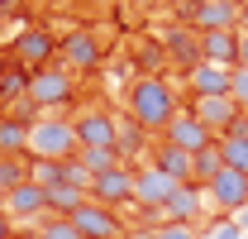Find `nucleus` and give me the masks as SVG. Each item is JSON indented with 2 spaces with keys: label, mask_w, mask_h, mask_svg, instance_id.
Returning a JSON list of instances; mask_svg holds the SVG:
<instances>
[{
  "label": "nucleus",
  "mask_w": 248,
  "mask_h": 239,
  "mask_svg": "<svg viewBox=\"0 0 248 239\" xmlns=\"http://www.w3.org/2000/svg\"><path fill=\"white\" fill-rule=\"evenodd\" d=\"M177 91L167 77H139L134 86H129V120L139 124V129H148V134H167V124L177 120Z\"/></svg>",
  "instance_id": "f257e3e1"
},
{
  "label": "nucleus",
  "mask_w": 248,
  "mask_h": 239,
  "mask_svg": "<svg viewBox=\"0 0 248 239\" xmlns=\"http://www.w3.org/2000/svg\"><path fill=\"white\" fill-rule=\"evenodd\" d=\"M77 124L72 120H33L29 124V158H48V163H67V158H77Z\"/></svg>",
  "instance_id": "f03ea898"
},
{
  "label": "nucleus",
  "mask_w": 248,
  "mask_h": 239,
  "mask_svg": "<svg viewBox=\"0 0 248 239\" xmlns=\"http://www.w3.org/2000/svg\"><path fill=\"white\" fill-rule=\"evenodd\" d=\"M67 220L77 225V235H81V239H124V220H120L110 206H100V201L77 206Z\"/></svg>",
  "instance_id": "7ed1b4c3"
},
{
  "label": "nucleus",
  "mask_w": 248,
  "mask_h": 239,
  "mask_svg": "<svg viewBox=\"0 0 248 239\" xmlns=\"http://www.w3.org/2000/svg\"><path fill=\"white\" fill-rule=\"evenodd\" d=\"M205 201H210V210H219V215L244 210V206H248V172L224 168L215 182H205Z\"/></svg>",
  "instance_id": "20e7f679"
},
{
  "label": "nucleus",
  "mask_w": 248,
  "mask_h": 239,
  "mask_svg": "<svg viewBox=\"0 0 248 239\" xmlns=\"http://www.w3.org/2000/svg\"><path fill=\"white\" fill-rule=\"evenodd\" d=\"M72 91H77V82L62 67H38V72H29V105H67Z\"/></svg>",
  "instance_id": "39448f33"
},
{
  "label": "nucleus",
  "mask_w": 248,
  "mask_h": 239,
  "mask_svg": "<svg viewBox=\"0 0 248 239\" xmlns=\"http://www.w3.org/2000/svg\"><path fill=\"white\" fill-rule=\"evenodd\" d=\"M72 124H77V144H81V149H120V120L115 115H105V110H81Z\"/></svg>",
  "instance_id": "423d86ee"
},
{
  "label": "nucleus",
  "mask_w": 248,
  "mask_h": 239,
  "mask_svg": "<svg viewBox=\"0 0 248 239\" xmlns=\"http://www.w3.org/2000/svg\"><path fill=\"white\" fill-rule=\"evenodd\" d=\"M177 187H182L177 177H167L162 168L148 163V168H139V172H134V201H139L143 210H162L167 201H172V191H177Z\"/></svg>",
  "instance_id": "0eeeda50"
},
{
  "label": "nucleus",
  "mask_w": 248,
  "mask_h": 239,
  "mask_svg": "<svg viewBox=\"0 0 248 239\" xmlns=\"http://www.w3.org/2000/svg\"><path fill=\"white\" fill-rule=\"evenodd\" d=\"M91 201H100V206H110V210H120L124 201H134V168L120 163V168L100 172V177L91 182Z\"/></svg>",
  "instance_id": "6e6552de"
},
{
  "label": "nucleus",
  "mask_w": 248,
  "mask_h": 239,
  "mask_svg": "<svg viewBox=\"0 0 248 239\" xmlns=\"http://www.w3.org/2000/svg\"><path fill=\"white\" fill-rule=\"evenodd\" d=\"M162 139H167L172 149L191 153V158H196V153H201V149H210V144H215V134H210V129H205L201 120L191 115V110H177V120L167 124V134H162Z\"/></svg>",
  "instance_id": "1a4fd4ad"
},
{
  "label": "nucleus",
  "mask_w": 248,
  "mask_h": 239,
  "mask_svg": "<svg viewBox=\"0 0 248 239\" xmlns=\"http://www.w3.org/2000/svg\"><path fill=\"white\" fill-rule=\"evenodd\" d=\"M191 115L201 120L210 134H229V129L244 120V110H239L229 96H201V101H191Z\"/></svg>",
  "instance_id": "9d476101"
},
{
  "label": "nucleus",
  "mask_w": 248,
  "mask_h": 239,
  "mask_svg": "<svg viewBox=\"0 0 248 239\" xmlns=\"http://www.w3.org/2000/svg\"><path fill=\"white\" fill-rule=\"evenodd\" d=\"M0 210L10 215V220H48V191L38 187V182H24V187H15L10 196H0Z\"/></svg>",
  "instance_id": "9b49d317"
},
{
  "label": "nucleus",
  "mask_w": 248,
  "mask_h": 239,
  "mask_svg": "<svg viewBox=\"0 0 248 239\" xmlns=\"http://www.w3.org/2000/svg\"><path fill=\"white\" fill-rule=\"evenodd\" d=\"M167 220H177V225H196L205 210H210V201H205V187H196V182H182L177 191H172V201H167Z\"/></svg>",
  "instance_id": "f8f14e48"
},
{
  "label": "nucleus",
  "mask_w": 248,
  "mask_h": 239,
  "mask_svg": "<svg viewBox=\"0 0 248 239\" xmlns=\"http://www.w3.org/2000/svg\"><path fill=\"white\" fill-rule=\"evenodd\" d=\"M191 24H196V34L239 29V5H234V0H201V5L191 10Z\"/></svg>",
  "instance_id": "ddd939ff"
},
{
  "label": "nucleus",
  "mask_w": 248,
  "mask_h": 239,
  "mask_svg": "<svg viewBox=\"0 0 248 239\" xmlns=\"http://www.w3.org/2000/svg\"><path fill=\"white\" fill-rule=\"evenodd\" d=\"M229 77H234V67L196 62V67L186 72V86H191V96H196V101H201V96H229Z\"/></svg>",
  "instance_id": "4468645a"
},
{
  "label": "nucleus",
  "mask_w": 248,
  "mask_h": 239,
  "mask_svg": "<svg viewBox=\"0 0 248 239\" xmlns=\"http://www.w3.org/2000/svg\"><path fill=\"white\" fill-rule=\"evenodd\" d=\"M58 53V43H53V34L48 29H24L19 38H15V58H19V67H43V62Z\"/></svg>",
  "instance_id": "2eb2a0df"
},
{
  "label": "nucleus",
  "mask_w": 248,
  "mask_h": 239,
  "mask_svg": "<svg viewBox=\"0 0 248 239\" xmlns=\"http://www.w3.org/2000/svg\"><path fill=\"white\" fill-rule=\"evenodd\" d=\"M201 62L239 67V34H234V29H210V34H201Z\"/></svg>",
  "instance_id": "dca6fc26"
},
{
  "label": "nucleus",
  "mask_w": 248,
  "mask_h": 239,
  "mask_svg": "<svg viewBox=\"0 0 248 239\" xmlns=\"http://www.w3.org/2000/svg\"><path fill=\"white\" fill-rule=\"evenodd\" d=\"M62 58L72 62L77 72L95 67V62H100V43H95V34H86V29H72L67 38H62Z\"/></svg>",
  "instance_id": "f3484780"
},
{
  "label": "nucleus",
  "mask_w": 248,
  "mask_h": 239,
  "mask_svg": "<svg viewBox=\"0 0 248 239\" xmlns=\"http://www.w3.org/2000/svg\"><path fill=\"white\" fill-rule=\"evenodd\" d=\"M167 58L177 62L182 72H191V67L201 62V34H191V29H172V34H167Z\"/></svg>",
  "instance_id": "a211bd4d"
},
{
  "label": "nucleus",
  "mask_w": 248,
  "mask_h": 239,
  "mask_svg": "<svg viewBox=\"0 0 248 239\" xmlns=\"http://www.w3.org/2000/svg\"><path fill=\"white\" fill-rule=\"evenodd\" d=\"M219 153H224V168H239L248 172V115L229 129V134H219Z\"/></svg>",
  "instance_id": "6ab92c4d"
},
{
  "label": "nucleus",
  "mask_w": 248,
  "mask_h": 239,
  "mask_svg": "<svg viewBox=\"0 0 248 239\" xmlns=\"http://www.w3.org/2000/svg\"><path fill=\"white\" fill-rule=\"evenodd\" d=\"M153 168H162L167 177H177V182H191V153H182V149H172L167 139H157L153 144Z\"/></svg>",
  "instance_id": "aec40b11"
},
{
  "label": "nucleus",
  "mask_w": 248,
  "mask_h": 239,
  "mask_svg": "<svg viewBox=\"0 0 248 239\" xmlns=\"http://www.w3.org/2000/svg\"><path fill=\"white\" fill-rule=\"evenodd\" d=\"M24 153H29V120H0V158H24Z\"/></svg>",
  "instance_id": "412c9836"
},
{
  "label": "nucleus",
  "mask_w": 248,
  "mask_h": 239,
  "mask_svg": "<svg viewBox=\"0 0 248 239\" xmlns=\"http://www.w3.org/2000/svg\"><path fill=\"white\" fill-rule=\"evenodd\" d=\"M219 172H224V153H219V139H215L210 149H201L196 158H191V182L205 187V182H215Z\"/></svg>",
  "instance_id": "4be33fe9"
},
{
  "label": "nucleus",
  "mask_w": 248,
  "mask_h": 239,
  "mask_svg": "<svg viewBox=\"0 0 248 239\" xmlns=\"http://www.w3.org/2000/svg\"><path fill=\"white\" fill-rule=\"evenodd\" d=\"M91 196L81 191V187H72V182H58V187H48V215H72L77 206H86Z\"/></svg>",
  "instance_id": "5701e85b"
},
{
  "label": "nucleus",
  "mask_w": 248,
  "mask_h": 239,
  "mask_svg": "<svg viewBox=\"0 0 248 239\" xmlns=\"http://www.w3.org/2000/svg\"><path fill=\"white\" fill-rule=\"evenodd\" d=\"M77 163L91 172V177H100V172H110V168H120L124 158H120V149H81L77 153Z\"/></svg>",
  "instance_id": "b1692460"
},
{
  "label": "nucleus",
  "mask_w": 248,
  "mask_h": 239,
  "mask_svg": "<svg viewBox=\"0 0 248 239\" xmlns=\"http://www.w3.org/2000/svg\"><path fill=\"white\" fill-rule=\"evenodd\" d=\"M24 182H29V163L24 158H0V196H10Z\"/></svg>",
  "instance_id": "393cba45"
},
{
  "label": "nucleus",
  "mask_w": 248,
  "mask_h": 239,
  "mask_svg": "<svg viewBox=\"0 0 248 239\" xmlns=\"http://www.w3.org/2000/svg\"><path fill=\"white\" fill-rule=\"evenodd\" d=\"M33 239H81V235H77V225L67 215H48V220H38V235Z\"/></svg>",
  "instance_id": "a878e982"
},
{
  "label": "nucleus",
  "mask_w": 248,
  "mask_h": 239,
  "mask_svg": "<svg viewBox=\"0 0 248 239\" xmlns=\"http://www.w3.org/2000/svg\"><path fill=\"white\" fill-rule=\"evenodd\" d=\"M29 182H38L43 191H48V187H58V182H62V163H48V158H33V163H29Z\"/></svg>",
  "instance_id": "bb28decb"
},
{
  "label": "nucleus",
  "mask_w": 248,
  "mask_h": 239,
  "mask_svg": "<svg viewBox=\"0 0 248 239\" xmlns=\"http://www.w3.org/2000/svg\"><path fill=\"white\" fill-rule=\"evenodd\" d=\"M229 101L248 115V67H234V77H229Z\"/></svg>",
  "instance_id": "cd10ccee"
},
{
  "label": "nucleus",
  "mask_w": 248,
  "mask_h": 239,
  "mask_svg": "<svg viewBox=\"0 0 248 239\" xmlns=\"http://www.w3.org/2000/svg\"><path fill=\"white\" fill-rule=\"evenodd\" d=\"M148 239H201V230H196V225H177V220H167V225L148 230Z\"/></svg>",
  "instance_id": "c85d7f7f"
},
{
  "label": "nucleus",
  "mask_w": 248,
  "mask_h": 239,
  "mask_svg": "<svg viewBox=\"0 0 248 239\" xmlns=\"http://www.w3.org/2000/svg\"><path fill=\"white\" fill-rule=\"evenodd\" d=\"M0 96H24V101H29V77H24L19 67L5 72V77H0Z\"/></svg>",
  "instance_id": "c756f323"
},
{
  "label": "nucleus",
  "mask_w": 248,
  "mask_h": 239,
  "mask_svg": "<svg viewBox=\"0 0 248 239\" xmlns=\"http://www.w3.org/2000/svg\"><path fill=\"white\" fill-rule=\"evenodd\" d=\"M201 239H244V235H239V225H234V220H215V225H210V235H201Z\"/></svg>",
  "instance_id": "7c9ffc66"
},
{
  "label": "nucleus",
  "mask_w": 248,
  "mask_h": 239,
  "mask_svg": "<svg viewBox=\"0 0 248 239\" xmlns=\"http://www.w3.org/2000/svg\"><path fill=\"white\" fill-rule=\"evenodd\" d=\"M0 239H15V220H10L5 210H0Z\"/></svg>",
  "instance_id": "2f4dec72"
},
{
  "label": "nucleus",
  "mask_w": 248,
  "mask_h": 239,
  "mask_svg": "<svg viewBox=\"0 0 248 239\" xmlns=\"http://www.w3.org/2000/svg\"><path fill=\"white\" fill-rule=\"evenodd\" d=\"M229 220H234V225H239V235H248V206H244V210H234V215H229Z\"/></svg>",
  "instance_id": "473e14b6"
},
{
  "label": "nucleus",
  "mask_w": 248,
  "mask_h": 239,
  "mask_svg": "<svg viewBox=\"0 0 248 239\" xmlns=\"http://www.w3.org/2000/svg\"><path fill=\"white\" fill-rule=\"evenodd\" d=\"M239 67H248V34H239Z\"/></svg>",
  "instance_id": "72a5a7b5"
},
{
  "label": "nucleus",
  "mask_w": 248,
  "mask_h": 239,
  "mask_svg": "<svg viewBox=\"0 0 248 239\" xmlns=\"http://www.w3.org/2000/svg\"><path fill=\"white\" fill-rule=\"evenodd\" d=\"M239 29H244V34H248V10H239Z\"/></svg>",
  "instance_id": "f704fd0d"
},
{
  "label": "nucleus",
  "mask_w": 248,
  "mask_h": 239,
  "mask_svg": "<svg viewBox=\"0 0 248 239\" xmlns=\"http://www.w3.org/2000/svg\"><path fill=\"white\" fill-rule=\"evenodd\" d=\"M244 239H248V235H244Z\"/></svg>",
  "instance_id": "c9c22d12"
}]
</instances>
